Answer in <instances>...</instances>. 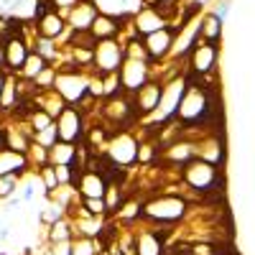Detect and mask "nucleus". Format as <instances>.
Returning <instances> with one entry per match:
<instances>
[{
    "mask_svg": "<svg viewBox=\"0 0 255 255\" xmlns=\"http://www.w3.org/2000/svg\"><path fill=\"white\" fill-rule=\"evenodd\" d=\"M56 140H59V138H56V128H54V123H51L49 128H44V130L33 133V143L44 145V148H51V145H54Z\"/></svg>",
    "mask_w": 255,
    "mask_h": 255,
    "instance_id": "393cba45",
    "label": "nucleus"
},
{
    "mask_svg": "<svg viewBox=\"0 0 255 255\" xmlns=\"http://www.w3.org/2000/svg\"><path fill=\"white\" fill-rule=\"evenodd\" d=\"M82 209L87 212V215H92V217H97V215H105V199H84L82 202Z\"/></svg>",
    "mask_w": 255,
    "mask_h": 255,
    "instance_id": "c756f323",
    "label": "nucleus"
},
{
    "mask_svg": "<svg viewBox=\"0 0 255 255\" xmlns=\"http://www.w3.org/2000/svg\"><path fill=\"white\" fill-rule=\"evenodd\" d=\"M138 156V143L128 135V133H120L115 140H113V148H110V161L113 163H133Z\"/></svg>",
    "mask_w": 255,
    "mask_h": 255,
    "instance_id": "1a4fd4ad",
    "label": "nucleus"
},
{
    "mask_svg": "<svg viewBox=\"0 0 255 255\" xmlns=\"http://www.w3.org/2000/svg\"><path fill=\"white\" fill-rule=\"evenodd\" d=\"M28 44L23 41V36L20 33H13L5 44H3V54H5V69L10 72V74H15L20 67H23V61H26V56H28Z\"/></svg>",
    "mask_w": 255,
    "mask_h": 255,
    "instance_id": "0eeeda50",
    "label": "nucleus"
},
{
    "mask_svg": "<svg viewBox=\"0 0 255 255\" xmlns=\"http://www.w3.org/2000/svg\"><path fill=\"white\" fill-rule=\"evenodd\" d=\"M41 179H44V186L46 191H51L54 194V189H59V181H56V171H54V166H41Z\"/></svg>",
    "mask_w": 255,
    "mask_h": 255,
    "instance_id": "c85d7f7f",
    "label": "nucleus"
},
{
    "mask_svg": "<svg viewBox=\"0 0 255 255\" xmlns=\"http://www.w3.org/2000/svg\"><path fill=\"white\" fill-rule=\"evenodd\" d=\"M74 184L84 199H105V191H108V181L97 171H87V168H79Z\"/></svg>",
    "mask_w": 255,
    "mask_h": 255,
    "instance_id": "423d86ee",
    "label": "nucleus"
},
{
    "mask_svg": "<svg viewBox=\"0 0 255 255\" xmlns=\"http://www.w3.org/2000/svg\"><path fill=\"white\" fill-rule=\"evenodd\" d=\"M44 67H46V59H41L36 51H28V56H26V61H23V67L18 69V74L23 77V79H36V74L38 72H44Z\"/></svg>",
    "mask_w": 255,
    "mask_h": 255,
    "instance_id": "412c9836",
    "label": "nucleus"
},
{
    "mask_svg": "<svg viewBox=\"0 0 255 255\" xmlns=\"http://www.w3.org/2000/svg\"><path fill=\"white\" fill-rule=\"evenodd\" d=\"M209 110V102L204 97V92L199 87H191L189 92L181 95V102H179V108L176 113L181 115L184 123H191V120H204V113Z\"/></svg>",
    "mask_w": 255,
    "mask_h": 255,
    "instance_id": "7ed1b4c3",
    "label": "nucleus"
},
{
    "mask_svg": "<svg viewBox=\"0 0 255 255\" xmlns=\"http://www.w3.org/2000/svg\"><path fill=\"white\" fill-rule=\"evenodd\" d=\"M163 235H166V230L163 232H140V238L135 243L138 255H161V250H163Z\"/></svg>",
    "mask_w": 255,
    "mask_h": 255,
    "instance_id": "6ab92c4d",
    "label": "nucleus"
},
{
    "mask_svg": "<svg viewBox=\"0 0 255 255\" xmlns=\"http://www.w3.org/2000/svg\"><path fill=\"white\" fill-rule=\"evenodd\" d=\"M92 59L97 64L100 74H113L123 64V49L113 38H105V41H97V46L92 49Z\"/></svg>",
    "mask_w": 255,
    "mask_h": 255,
    "instance_id": "f257e3e1",
    "label": "nucleus"
},
{
    "mask_svg": "<svg viewBox=\"0 0 255 255\" xmlns=\"http://www.w3.org/2000/svg\"><path fill=\"white\" fill-rule=\"evenodd\" d=\"M51 243H67V240H72V227H69V222L67 220H56V222H51Z\"/></svg>",
    "mask_w": 255,
    "mask_h": 255,
    "instance_id": "5701e85b",
    "label": "nucleus"
},
{
    "mask_svg": "<svg viewBox=\"0 0 255 255\" xmlns=\"http://www.w3.org/2000/svg\"><path fill=\"white\" fill-rule=\"evenodd\" d=\"M184 179L199 191H209L217 184V168L215 163H207V161H191L184 168Z\"/></svg>",
    "mask_w": 255,
    "mask_h": 255,
    "instance_id": "20e7f679",
    "label": "nucleus"
},
{
    "mask_svg": "<svg viewBox=\"0 0 255 255\" xmlns=\"http://www.w3.org/2000/svg\"><path fill=\"white\" fill-rule=\"evenodd\" d=\"M15 184H18V174L0 176V199H8L13 191H15Z\"/></svg>",
    "mask_w": 255,
    "mask_h": 255,
    "instance_id": "cd10ccee",
    "label": "nucleus"
},
{
    "mask_svg": "<svg viewBox=\"0 0 255 255\" xmlns=\"http://www.w3.org/2000/svg\"><path fill=\"white\" fill-rule=\"evenodd\" d=\"M184 209H186V204L179 197H158L145 207V217L158 220V222H174V220L184 217Z\"/></svg>",
    "mask_w": 255,
    "mask_h": 255,
    "instance_id": "f03ea898",
    "label": "nucleus"
},
{
    "mask_svg": "<svg viewBox=\"0 0 255 255\" xmlns=\"http://www.w3.org/2000/svg\"><path fill=\"white\" fill-rule=\"evenodd\" d=\"M36 31L41 38H59L64 33V18L56 15L54 10H44L38 15V23H36Z\"/></svg>",
    "mask_w": 255,
    "mask_h": 255,
    "instance_id": "9b49d317",
    "label": "nucleus"
},
{
    "mask_svg": "<svg viewBox=\"0 0 255 255\" xmlns=\"http://www.w3.org/2000/svg\"><path fill=\"white\" fill-rule=\"evenodd\" d=\"M199 33L207 38V44H215V41L220 38V33H222V23L215 15H209V18H204L199 23Z\"/></svg>",
    "mask_w": 255,
    "mask_h": 255,
    "instance_id": "4be33fe9",
    "label": "nucleus"
},
{
    "mask_svg": "<svg viewBox=\"0 0 255 255\" xmlns=\"http://www.w3.org/2000/svg\"><path fill=\"white\" fill-rule=\"evenodd\" d=\"M49 161L54 166H72V163H77V148H74V143L56 140L49 148Z\"/></svg>",
    "mask_w": 255,
    "mask_h": 255,
    "instance_id": "dca6fc26",
    "label": "nucleus"
},
{
    "mask_svg": "<svg viewBox=\"0 0 255 255\" xmlns=\"http://www.w3.org/2000/svg\"><path fill=\"white\" fill-rule=\"evenodd\" d=\"M72 255H97L95 253V238H77L72 243Z\"/></svg>",
    "mask_w": 255,
    "mask_h": 255,
    "instance_id": "a878e982",
    "label": "nucleus"
},
{
    "mask_svg": "<svg viewBox=\"0 0 255 255\" xmlns=\"http://www.w3.org/2000/svg\"><path fill=\"white\" fill-rule=\"evenodd\" d=\"M133 110H130V105L128 102H123V100H113V102H108V108H105V115H110L113 120H123V118H128Z\"/></svg>",
    "mask_w": 255,
    "mask_h": 255,
    "instance_id": "b1692460",
    "label": "nucleus"
},
{
    "mask_svg": "<svg viewBox=\"0 0 255 255\" xmlns=\"http://www.w3.org/2000/svg\"><path fill=\"white\" fill-rule=\"evenodd\" d=\"M145 77H148V72H145V64H143V61H138V59H128L125 64H120V74H118V79H120V84H123L125 90L138 92L143 84H145Z\"/></svg>",
    "mask_w": 255,
    "mask_h": 255,
    "instance_id": "6e6552de",
    "label": "nucleus"
},
{
    "mask_svg": "<svg viewBox=\"0 0 255 255\" xmlns=\"http://www.w3.org/2000/svg\"><path fill=\"white\" fill-rule=\"evenodd\" d=\"M181 95H184V82H174L171 87H168L163 95H161V102H158V108H161V118H168V115H174L176 108H179V102H181Z\"/></svg>",
    "mask_w": 255,
    "mask_h": 255,
    "instance_id": "f3484780",
    "label": "nucleus"
},
{
    "mask_svg": "<svg viewBox=\"0 0 255 255\" xmlns=\"http://www.w3.org/2000/svg\"><path fill=\"white\" fill-rule=\"evenodd\" d=\"M41 255H54V253H51V250H46V253H41Z\"/></svg>",
    "mask_w": 255,
    "mask_h": 255,
    "instance_id": "c9c22d12",
    "label": "nucleus"
},
{
    "mask_svg": "<svg viewBox=\"0 0 255 255\" xmlns=\"http://www.w3.org/2000/svg\"><path fill=\"white\" fill-rule=\"evenodd\" d=\"M3 82H5V74H3V72H0V90H3Z\"/></svg>",
    "mask_w": 255,
    "mask_h": 255,
    "instance_id": "f704fd0d",
    "label": "nucleus"
},
{
    "mask_svg": "<svg viewBox=\"0 0 255 255\" xmlns=\"http://www.w3.org/2000/svg\"><path fill=\"white\" fill-rule=\"evenodd\" d=\"M161 95H163V90L158 87V84L145 82L143 87L135 92V105L140 108V113H153L158 108V102H161Z\"/></svg>",
    "mask_w": 255,
    "mask_h": 255,
    "instance_id": "ddd939ff",
    "label": "nucleus"
},
{
    "mask_svg": "<svg viewBox=\"0 0 255 255\" xmlns=\"http://www.w3.org/2000/svg\"><path fill=\"white\" fill-rule=\"evenodd\" d=\"M90 33L97 38V41H105V38H113L118 33V20L108 13H97L92 26H90Z\"/></svg>",
    "mask_w": 255,
    "mask_h": 255,
    "instance_id": "a211bd4d",
    "label": "nucleus"
},
{
    "mask_svg": "<svg viewBox=\"0 0 255 255\" xmlns=\"http://www.w3.org/2000/svg\"><path fill=\"white\" fill-rule=\"evenodd\" d=\"M171 38H174V31H171V28H158V31H153V33L145 36L143 46H145L148 56L161 59V56L168 51V46H171Z\"/></svg>",
    "mask_w": 255,
    "mask_h": 255,
    "instance_id": "9d476101",
    "label": "nucleus"
},
{
    "mask_svg": "<svg viewBox=\"0 0 255 255\" xmlns=\"http://www.w3.org/2000/svg\"><path fill=\"white\" fill-rule=\"evenodd\" d=\"M51 3L56 5V8H64V10H72L77 3H79V0H51Z\"/></svg>",
    "mask_w": 255,
    "mask_h": 255,
    "instance_id": "2f4dec72",
    "label": "nucleus"
},
{
    "mask_svg": "<svg viewBox=\"0 0 255 255\" xmlns=\"http://www.w3.org/2000/svg\"><path fill=\"white\" fill-rule=\"evenodd\" d=\"M0 148H5V133L0 130Z\"/></svg>",
    "mask_w": 255,
    "mask_h": 255,
    "instance_id": "72a5a7b5",
    "label": "nucleus"
},
{
    "mask_svg": "<svg viewBox=\"0 0 255 255\" xmlns=\"http://www.w3.org/2000/svg\"><path fill=\"white\" fill-rule=\"evenodd\" d=\"M56 138L64 140V143H74L79 135H82V118H79V110L74 108H64L59 115H56Z\"/></svg>",
    "mask_w": 255,
    "mask_h": 255,
    "instance_id": "39448f33",
    "label": "nucleus"
},
{
    "mask_svg": "<svg viewBox=\"0 0 255 255\" xmlns=\"http://www.w3.org/2000/svg\"><path fill=\"white\" fill-rule=\"evenodd\" d=\"M51 123H54V118H51V115H46L41 108H36V110L31 113V128H33V133L44 130V128H49Z\"/></svg>",
    "mask_w": 255,
    "mask_h": 255,
    "instance_id": "bb28decb",
    "label": "nucleus"
},
{
    "mask_svg": "<svg viewBox=\"0 0 255 255\" xmlns=\"http://www.w3.org/2000/svg\"><path fill=\"white\" fill-rule=\"evenodd\" d=\"M95 15H97V8H95V5H90V3H77V5L72 8V13H69V23H72L74 31H90Z\"/></svg>",
    "mask_w": 255,
    "mask_h": 255,
    "instance_id": "2eb2a0df",
    "label": "nucleus"
},
{
    "mask_svg": "<svg viewBox=\"0 0 255 255\" xmlns=\"http://www.w3.org/2000/svg\"><path fill=\"white\" fill-rule=\"evenodd\" d=\"M227 13H230V5H227V3H220V5L215 8V13H212V15H215V18L220 20V23H225V18H227Z\"/></svg>",
    "mask_w": 255,
    "mask_h": 255,
    "instance_id": "7c9ffc66",
    "label": "nucleus"
},
{
    "mask_svg": "<svg viewBox=\"0 0 255 255\" xmlns=\"http://www.w3.org/2000/svg\"><path fill=\"white\" fill-rule=\"evenodd\" d=\"M5 69V54H3V46H0V72Z\"/></svg>",
    "mask_w": 255,
    "mask_h": 255,
    "instance_id": "473e14b6",
    "label": "nucleus"
},
{
    "mask_svg": "<svg viewBox=\"0 0 255 255\" xmlns=\"http://www.w3.org/2000/svg\"><path fill=\"white\" fill-rule=\"evenodd\" d=\"M215 59H217V46L215 44H202V46H194V56H191V67L199 74H207L215 67Z\"/></svg>",
    "mask_w": 255,
    "mask_h": 255,
    "instance_id": "4468645a",
    "label": "nucleus"
},
{
    "mask_svg": "<svg viewBox=\"0 0 255 255\" xmlns=\"http://www.w3.org/2000/svg\"><path fill=\"white\" fill-rule=\"evenodd\" d=\"M135 28L148 36V33H153V31H158V28H166V20H163V15H158V10L145 8V10H140L138 18H135Z\"/></svg>",
    "mask_w": 255,
    "mask_h": 255,
    "instance_id": "aec40b11",
    "label": "nucleus"
},
{
    "mask_svg": "<svg viewBox=\"0 0 255 255\" xmlns=\"http://www.w3.org/2000/svg\"><path fill=\"white\" fill-rule=\"evenodd\" d=\"M28 168L26 153L10 151V148H0V176L5 174H23Z\"/></svg>",
    "mask_w": 255,
    "mask_h": 255,
    "instance_id": "f8f14e48",
    "label": "nucleus"
}]
</instances>
